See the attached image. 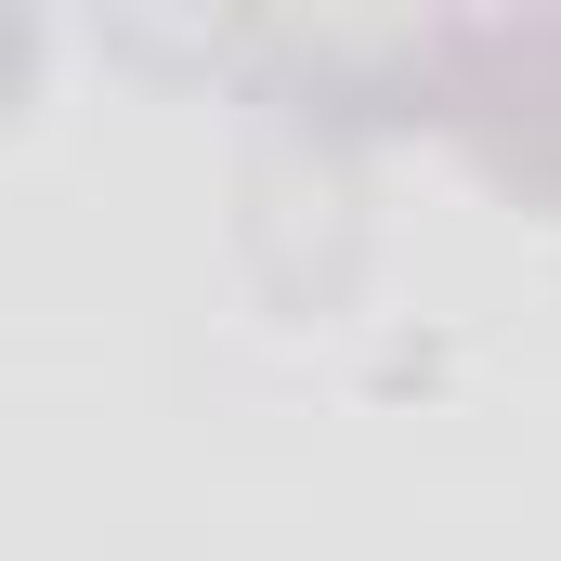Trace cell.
Here are the masks:
<instances>
[{"label": "cell", "mask_w": 561, "mask_h": 561, "mask_svg": "<svg viewBox=\"0 0 561 561\" xmlns=\"http://www.w3.org/2000/svg\"><path fill=\"white\" fill-rule=\"evenodd\" d=\"M419 118L470 144L496 196L561 222V13H444V26H419Z\"/></svg>", "instance_id": "obj_1"}]
</instances>
